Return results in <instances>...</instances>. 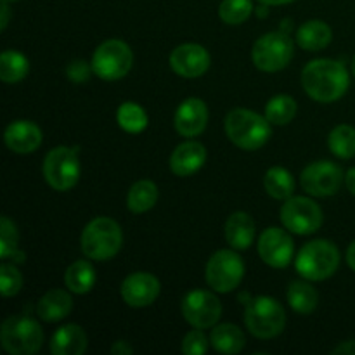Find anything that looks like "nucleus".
<instances>
[{"instance_id":"nucleus-13","label":"nucleus","mask_w":355,"mask_h":355,"mask_svg":"<svg viewBox=\"0 0 355 355\" xmlns=\"http://www.w3.org/2000/svg\"><path fill=\"white\" fill-rule=\"evenodd\" d=\"M343 182V170L333 162H315L302 172L300 184L312 196H333Z\"/></svg>"},{"instance_id":"nucleus-41","label":"nucleus","mask_w":355,"mask_h":355,"mask_svg":"<svg viewBox=\"0 0 355 355\" xmlns=\"http://www.w3.org/2000/svg\"><path fill=\"white\" fill-rule=\"evenodd\" d=\"M345 184H347V189L355 196V166L350 168L345 175Z\"/></svg>"},{"instance_id":"nucleus-20","label":"nucleus","mask_w":355,"mask_h":355,"mask_svg":"<svg viewBox=\"0 0 355 355\" xmlns=\"http://www.w3.org/2000/svg\"><path fill=\"white\" fill-rule=\"evenodd\" d=\"M87 350V335L78 324H66L52 335L51 352L54 355H80Z\"/></svg>"},{"instance_id":"nucleus-3","label":"nucleus","mask_w":355,"mask_h":355,"mask_svg":"<svg viewBox=\"0 0 355 355\" xmlns=\"http://www.w3.org/2000/svg\"><path fill=\"white\" fill-rule=\"evenodd\" d=\"M340 266V252L331 241L315 239L307 243L297 257V272L307 281H322L331 277Z\"/></svg>"},{"instance_id":"nucleus-1","label":"nucleus","mask_w":355,"mask_h":355,"mask_svg":"<svg viewBox=\"0 0 355 355\" xmlns=\"http://www.w3.org/2000/svg\"><path fill=\"white\" fill-rule=\"evenodd\" d=\"M302 85L314 101L333 103L347 92L350 78L342 62L333 59H315L302 71Z\"/></svg>"},{"instance_id":"nucleus-26","label":"nucleus","mask_w":355,"mask_h":355,"mask_svg":"<svg viewBox=\"0 0 355 355\" xmlns=\"http://www.w3.org/2000/svg\"><path fill=\"white\" fill-rule=\"evenodd\" d=\"M288 304L298 314L309 315L318 307L319 295L315 288L305 281H293L288 288Z\"/></svg>"},{"instance_id":"nucleus-10","label":"nucleus","mask_w":355,"mask_h":355,"mask_svg":"<svg viewBox=\"0 0 355 355\" xmlns=\"http://www.w3.org/2000/svg\"><path fill=\"white\" fill-rule=\"evenodd\" d=\"M245 276V263L241 257L231 250L214 253L207 263V283L218 293L236 290Z\"/></svg>"},{"instance_id":"nucleus-42","label":"nucleus","mask_w":355,"mask_h":355,"mask_svg":"<svg viewBox=\"0 0 355 355\" xmlns=\"http://www.w3.org/2000/svg\"><path fill=\"white\" fill-rule=\"evenodd\" d=\"M347 263H349L350 269L355 270V241L347 250Z\"/></svg>"},{"instance_id":"nucleus-40","label":"nucleus","mask_w":355,"mask_h":355,"mask_svg":"<svg viewBox=\"0 0 355 355\" xmlns=\"http://www.w3.org/2000/svg\"><path fill=\"white\" fill-rule=\"evenodd\" d=\"M0 12H2V19H0V30H6L7 23H9V6H7V0H3L2 2Z\"/></svg>"},{"instance_id":"nucleus-39","label":"nucleus","mask_w":355,"mask_h":355,"mask_svg":"<svg viewBox=\"0 0 355 355\" xmlns=\"http://www.w3.org/2000/svg\"><path fill=\"white\" fill-rule=\"evenodd\" d=\"M333 354H342V355H355V340L350 342H343L342 345L336 347Z\"/></svg>"},{"instance_id":"nucleus-23","label":"nucleus","mask_w":355,"mask_h":355,"mask_svg":"<svg viewBox=\"0 0 355 355\" xmlns=\"http://www.w3.org/2000/svg\"><path fill=\"white\" fill-rule=\"evenodd\" d=\"M333 33L331 28L324 23V21L312 19L307 21L305 24H302L300 30L297 33L298 45L305 51H321V49L328 47L329 42H331Z\"/></svg>"},{"instance_id":"nucleus-15","label":"nucleus","mask_w":355,"mask_h":355,"mask_svg":"<svg viewBox=\"0 0 355 355\" xmlns=\"http://www.w3.org/2000/svg\"><path fill=\"white\" fill-rule=\"evenodd\" d=\"M170 66L184 78H198L210 68V54L198 44H184L170 54Z\"/></svg>"},{"instance_id":"nucleus-34","label":"nucleus","mask_w":355,"mask_h":355,"mask_svg":"<svg viewBox=\"0 0 355 355\" xmlns=\"http://www.w3.org/2000/svg\"><path fill=\"white\" fill-rule=\"evenodd\" d=\"M21 286H23V276L19 270L9 263H2L0 267V290L6 298L14 297L19 293Z\"/></svg>"},{"instance_id":"nucleus-9","label":"nucleus","mask_w":355,"mask_h":355,"mask_svg":"<svg viewBox=\"0 0 355 355\" xmlns=\"http://www.w3.org/2000/svg\"><path fill=\"white\" fill-rule=\"evenodd\" d=\"M291 55H293V44L283 31H272L260 37L252 51V59L257 68L267 73L286 68Z\"/></svg>"},{"instance_id":"nucleus-12","label":"nucleus","mask_w":355,"mask_h":355,"mask_svg":"<svg viewBox=\"0 0 355 355\" xmlns=\"http://www.w3.org/2000/svg\"><path fill=\"white\" fill-rule=\"evenodd\" d=\"M182 314L186 321L194 328H214L220 319L222 304L210 291L194 290L184 297Z\"/></svg>"},{"instance_id":"nucleus-43","label":"nucleus","mask_w":355,"mask_h":355,"mask_svg":"<svg viewBox=\"0 0 355 355\" xmlns=\"http://www.w3.org/2000/svg\"><path fill=\"white\" fill-rule=\"evenodd\" d=\"M260 2L266 3V6H284V3L295 2V0H260Z\"/></svg>"},{"instance_id":"nucleus-32","label":"nucleus","mask_w":355,"mask_h":355,"mask_svg":"<svg viewBox=\"0 0 355 355\" xmlns=\"http://www.w3.org/2000/svg\"><path fill=\"white\" fill-rule=\"evenodd\" d=\"M118 123L125 132L130 134H139L148 127V114L139 104L135 103H123L118 110Z\"/></svg>"},{"instance_id":"nucleus-31","label":"nucleus","mask_w":355,"mask_h":355,"mask_svg":"<svg viewBox=\"0 0 355 355\" xmlns=\"http://www.w3.org/2000/svg\"><path fill=\"white\" fill-rule=\"evenodd\" d=\"M297 114V103L290 96H276L266 106V118L274 125H286Z\"/></svg>"},{"instance_id":"nucleus-5","label":"nucleus","mask_w":355,"mask_h":355,"mask_svg":"<svg viewBox=\"0 0 355 355\" xmlns=\"http://www.w3.org/2000/svg\"><path fill=\"white\" fill-rule=\"evenodd\" d=\"M245 324L257 338L270 340L284 329L286 314L283 305L272 297H257L246 304Z\"/></svg>"},{"instance_id":"nucleus-4","label":"nucleus","mask_w":355,"mask_h":355,"mask_svg":"<svg viewBox=\"0 0 355 355\" xmlns=\"http://www.w3.org/2000/svg\"><path fill=\"white\" fill-rule=\"evenodd\" d=\"M121 241V229L113 218L107 217H97L83 229L82 232V252L89 259L103 262V260H110L120 252Z\"/></svg>"},{"instance_id":"nucleus-35","label":"nucleus","mask_w":355,"mask_h":355,"mask_svg":"<svg viewBox=\"0 0 355 355\" xmlns=\"http://www.w3.org/2000/svg\"><path fill=\"white\" fill-rule=\"evenodd\" d=\"M17 246V229L9 217H2L0 220V257L7 259L16 253Z\"/></svg>"},{"instance_id":"nucleus-28","label":"nucleus","mask_w":355,"mask_h":355,"mask_svg":"<svg viewBox=\"0 0 355 355\" xmlns=\"http://www.w3.org/2000/svg\"><path fill=\"white\" fill-rule=\"evenodd\" d=\"M263 186L274 200H288L295 191V180L283 166H272L263 177Z\"/></svg>"},{"instance_id":"nucleus-36","label":"nucleus","mask_w":355,"mask_h":355,"mask_svg":"<svg viewBox=\"0 0 355 355\" xmlns=\"http://www.w3.org/2000/svg\"><path fill=\"white\" fill-rule=\"evenodd\" d=\"M208 350V338L200 328L193 329L186 335L182 342V352L186 355H203Z\"/></svg>"},{"instance_id":"nucleus-30","label":"nucleus","mask_w":355,"mask_h":355,"mask_svg":"<svg viewBox=\"0 0 355 355\" xmlns=\"http://www.w3.org/2000/svg\"><path fill=\"white\" fill-rule=\"evenodd\" d=\"M329 151L342 159H350L355 156V128L350 125H338L333 128L328 139Z\"/></svg>"},{"instance_id":"nucleus-27","label":"nucleus","mask_w":355,"mask_h":355,"mask_svg":"<svg viewBox=\"0 0 355 355\" xmlns=\"http://www.w3.org/2000/svg\"><path fill=\"white\" fill-rule=\"evenodd\" d=\"M158 201V187L151 180H139L130 187L127 196L128 210L134 214H144L151 210Z\"/></svg>"},{"instance_id":"nucleus-33","label":"nucleus","mask_w":355,"mask_h":355,"mask_svg":"<svg viewBox=\"0 0 355 355\" xmlns=\"http://www.w3.org/2000/svg\"><path fill=\"white\" fill-rule=\"evenodd\" d=\"M252 12V0H222L220 7H218V16L227 24L245 23Z\"/></svg>"},{"instance_id":"nucleus-44","label":"nucleus","mask_w":355,"mask_h":355,"mask_svg":"<svg viewBox=\"0 0 355 355\" xmlns=\"http://www.w3.org/2000/svg\"><path fill=\"white\" fill-rule=\"evenodd\" d=\"M352 73H354V76H355V55H354V59H352Z\"/></svg>"},{"instance_id":"nucleus-37","label":"nucleus","mask_w":355,"mask_h":355,"mask_svg":"<svg viewBox=\"0 0 355 355\" xmlns=\"http://www.w3.org/2000/svg\"><path fill=\"white\" fill-rule=\"evenodd\" d=\"M92 71H94L92 64L82 61V59H76V61H73L71 64L68 66V69H66V75H68V78L71 80V82L83 83L90 78Z\"/></svg>"},{"instance_id":"nucleus-22","label":"nucleus","mask_w":355,"mask_h":355,"mask_svg":"<svg viewBox=\"0 0 355 355\" xmlns=\"http://www.w3.org/2000/svg\"><path fill=\"white\" fill-rule=\"evenodd\" d=\"M73 300L69 293L64 290H51L40 298L37 305V314L40 315L44 321L55 322L64 319L66 315L71 312Z\"/></svg>"},{"instance_id":"nucleus-6","label":"nucleus","mask_w":355,"mask_h":355,"mask_svg":"<svg viewBox=\"0 0 355 355\" xmlns=\"http://www.w3.org/2000/svg\"><path fill=\"white\" fill-rule=\"evenodd\" d=\"M0 340L10 355H33L44 343L40 324L26 315H12L6 319L0 329Z\"/></svg>"},{"instance_id":"nucleus-2","label":"nucleus","mask_w":355,"mask_h":355,"mask_svg":"<svg viewBox=\"0 0 355 355\" xmlns=\"http://www.w3.org/2000/svg\"><path fill=\"white\" fill-rule=\"evenodd\" d=\"M270 121L250 110H232L225 118V132L245 151L260 149L270 137Z\"/></svg>"},{"instance_id":"nucleus-14","label":"nucleus","mask_w":355,"mask_h":355,"mask_svg":"<svg viewBox=\"0 0 355 355\" xmlns=\"http://www.w3.org/2000/svg\"><path fill=\"white\" fill-rule=\"evenodd\" d=\"M260 259L274 269H284L293 259V239L286 231L269 227L259 239Z\"/></svg>"},{"instance_id":"nucleus-11","label":"nucleus","mask_w":355,"mask_h":355,"mask_svg":"<svg viewBox=\"0 0 355 355\" xmlns=\"http://www.w3.org/2000/svg\"><path fill=\"white\" fill-rule=\"evenodd\" d=\"M281 222L295 234H314L322 224V210L309 198H288L281 208Z\"/></svg>"},{"instance_id":"nucleus-19","label":"nucleus","mask_w":355,"mask_h":355,"mask_svg":"<svg viewBox=\"0 0 355 355\" xmlns=\"http://www.w3.org/2000/svg\"><path fill=\"white\" fill-rule=\"evenodd\" d=\"M205 159H207V149L203 148V144L194 141L184 142L172 153L170 168L175 175L189 177L205 165Z\"/></svg>"},{"instance_id":"nucleus-16","label":"nucleus","mask_w":355,"mask_h":355,"mask_svg":"<svg viewBox=\"0 0 355 355\" xmlns=\"http://www.w3.org/2000/svg\"><path fill=\"white\" fill-rule=\"evenodd\" d=\"M158 295L159 281L153 274L134 272L121 283V298L130 307H148Z\"/></svg>"},{"instance_id":"nucleus-8","label":"nucleus","mask_w":355,"mask_h":355,"mask_svg":"<svg viewBox=\"0 0 355 355\" xmlns=\"http://www.w3.org/2000/svg\"><path fill=\"white\" fill-rule=\"evenodd\" d=\"M134 54L121 40H106L92 55V69L103 80H120L130 71Z\"/></svg>"},{"instance_id":"nucleus-45","label":"nucleus","mask_w":355,"mask_h":355,"mask_svg":"<svg viewBox=\"0 0 355 355\" xmlns=\"http://www.w3.org/2000/svg\"><path fill=\"white\" fill-rule=\"evenodd\" d=\"M7 2H14V0H7Z\"/></svg>"},{"instance_id":"nucleus-38","label":"nucleus","mask_w":355,"mask_h":355,"mask_svg":"<svg viewBox=\"0 0 355 355\" xmlns=\"http://www.w3.org/2000/svg\"><path fill=\"white\" fill-rule=\"evenodd\" d=\"M132 352H134V349H132L127 342H123V340H120V342H116L113 347H111V354L114 355H125V354L128 355Z\"/></svg>"},{"instance_id":"nucleus-7","label":"nucleus","mask_w":355,"mask_h":355,"mask_svg":"<svg viewBox=\"0 0 355 355\" xmlns=\"http://www.w3.org/2000/svg\"><path fill=\"white\" fill-rule=\"evenodd\" d=\"M44 175L49 186L55 191H69L76 186L80 179L78 148H59L52 149L44 162Z\"/></svg>"},{"instance_id":"nucleus-17","label":"nucleus","mask_w":355,"mask_h":355,"mask_svg":"<svg viewBox=\"0 0 355 355\" xmlns=\"http://www.w3.org/2000/svg\"><path fill=\"white\" fill-rule=\"evenodd\" d=\"M208 123V107L201 99L191 97L184 101L175 113V128L184 137H196L203 134Z\"/></svg>"},{"instance_id":"nucleus-29","label":"nucleus","mask_w":355,"mask_h":355,"mask_svg":"<svg viewBox=\"0 0 355 355\" xmlns=\"http://www.w3.org/2000/svg\"><path fill=\"white\" fill-rule=\"evenodd\" d=\"M28 59L16 51H6L0 55V78L6 83H17L26 76Z\"/></svg>"},{"instance_id":"nucleus-24","label":"nucleus","mask_w":355,"mask_h":355,"mask_svg":"<svg viewBox=\"0 0 355 355\" xmlns=\"http://www.w3.org/2000/svg\"><path fill=\"white\" fill-rule=\"evenodd\" d=\"M214 349L220 354H239L245 347V335L234 324H218L210 336Z\"/></svg>"},{"instance_id":"nucleus-18","label":"nucleus","mask_w":355,"mask_h":355,"mask_svg":"<svg viewBox=\"0 0 355 355\" xmlns=\"http://www.w3.org/2000/svg\"><path fill=\"white\" fill-rule=\"evenodd\" d=\"M6 144L10 151L28 155L40 148L42 130L35 123L26 120H19L10 123L6 128Z\"/></svg>"},{"instance_id":"nucleus-21","label":"nucleus","mask_w":355,"mask_h":355,"mask_svg":"<svg viewBox=\"0 0 355 355\" xmlns=\"http://www.w3.org/2000/svg\"><path fill=\"white\" fill-rule=\"evenodd\" d=\"M255 238V222L245 211H236L225 222V239L236 250H246Z\"/></svg>"},{"instance_id":"nucleus-25","label":"nucleus","mask_w":355,"mask_h":355,"mask_svg":"<svg viewBox=\"0 0 355 355\" xmlns=\"http://www.w3.org/2000/svg\"><path fill=\"white\" fill-rule=\"evenodd\" d=\"M64 284L69 291L76 295L89 293L96 284V270H94L92 263L87 260H78V262L71 263L64 274Z\"/></svg>"}]
</instances>
